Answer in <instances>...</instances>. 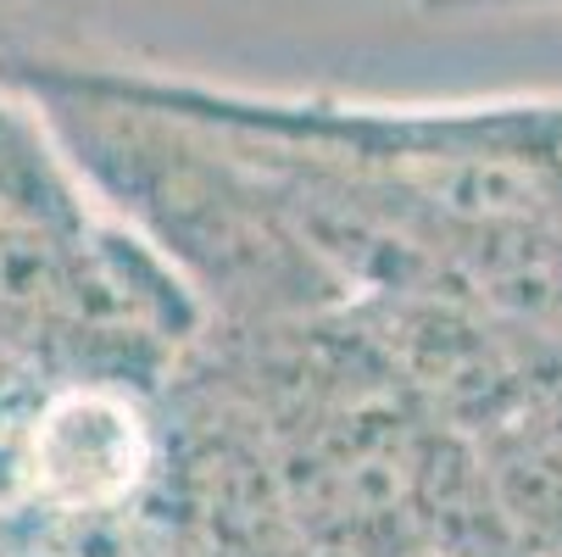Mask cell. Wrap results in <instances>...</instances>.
Wrapping results in <instances>:
<instances>
[{"mask_svg": "<svg viewBox=\"0 0 562 557\" xmlns=\"http://www.w3.org/2000/svg\"><path fill=\"white\" fill-rule=\"evenodd\" d=\"M0 463L45 513H117L156 463V430L128 385L67 379L29 408Z\"/></svg>", "mask_w": 562, "mask_h": 557, "instance_id": "obj_2", "label": "cell"}, {"mask_svg": "<svg viewBox=\"0 0 562 557\" xmlns=\"http://www.w3.org/2000/svg\"><path fill=\"white\" fill-rule=\"evenodd\" d=\"M85 85L190 118L217 134L290 145L324 163H446L524 179L562 212V96H451V101H373L335 90H239L195 73L56 51Z\"/></svg>", "mask_w": 562, "mask_h": 557, "instance_id": "obj_1", "label": "cell"}, {"mask_svg": "<svg viewBox=\"0 0 562 557\" xmlns=\"http://www.w3.org/2000/svg\"><path fill=\"white\" fill-rule=\"evenodd\" d=\"M502 363H507V408L496 424H535L562 435V312L557 318L502 312Z\"/></svg>", "mask_w": 562, "mask_h": 557, "instance_id": "obj_3", "label": "cell"}, {"mask_svg": "<svg viewBox=\"0 0 562 557\" xmlns=\"http://www.w3.org/2000/svg\"><path fill=\"white\" fill-rule=\"evenodd\" d=\"M418 18H535L562 12V0H407Z\"/></svg>", "mask_w": 562, "mask_h": 557, "instance_id": "obj_4", "label": "cell"}]
</instances>
